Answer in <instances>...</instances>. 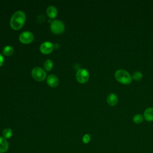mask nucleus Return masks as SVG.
I'll return each instance as SVG.
<instances>
[{
	"label": "nucleus",
	"instance_id": "7",
	"mask_svg": "<svg viewBox=\"0 0 153 153\" xmlns=\"http://www.w3.org/2000/svg\"><path fill=\"white\" fill-rule=\"evenodd\" d=\"M54 48L53 44L49 41H45L42 42L40 45V51L44 54H48L52 52Z\"/></svg>",
	"mask_w": 153,
	"mask_h": 153
},
{
	"label": "nucleus",
	"instance_id": "8",
	"mask_svg": "<svg viewBox=\"0 0 153 153\" xmlns=\"http://www.w3.org/2000/svg\"><path fill=\"white\" fill-rule=\"evenodd\" d=\"M47 84L49 86L52 87H57L59 83V78L54 75H50L47 79Z\"/></svg>",
	"mask_w": 153,
	"mask_h": 153
},
{
	"label": "nucleus",
	"instance_id": "11",
	"mask_svg": "<svg viewBox=\"0 0 153 153\" xmlns=\"http://www.w3.org/2000/svg\"><path fill=\"white\" fill-rule=\"evenodd\" d=\"M107 102L110 106H115L118 102V97L114 93H110L107 97Z\"/></svg>",
	"mask_w": 153,
	"mask_h": 153
},
{
	"label": "nucleus",
	"instance_id": "3",
	"mask_svg": "<svg viewBox=\"0 0 153 153\" xmlns=\"http://www.w3.org/2000/svg\"><path fill=\"white\" fill-rule=\"evenodd\" d=\"M31 74L32 77L38 81H43L47 75L45 71L39 67H35L33 68Z\"/></svg>",
	"mask_w": 153,
	"mask_h": 153
},
{
	"label": "nucleus",
	"instance_id": "16",
	"mask_svg": "<svg viewBox=\"0 0 153 153\" xmlns=\"http://www.w3.org/2000/svg\"><path fill=\"white\" fill-rule=\"evenodd\" d=\"M143 121V117L140 114H136L133 117V121L136 124H140L142 123Z\"/></svg>",
	"mask_w": 153,
	"mask_h": 153
},
{
	"label": "nucleus",
	"instance_id": "14",
	"mask_svg": "<svg viewBox=\"0 0 153 153\" xmlns=\"http://www.w3.org/2000/svg\"><path fill=\"white\" fill-rule=\"evenodd\" d=\"M44 67L47 71H51L53 67V63L52 60L50 59L46 60L44 63Z\"/></svg>",
	"mask_w": 153,
	"mask_h": 153
},
{
	"label": "nucleus",
	"instance_id": "18",
	"mask_svg": "<svg viewBox=\"0 0 153 153\" xmlns=\"http://www.w3.org/2000/svg\"><path fill=\"white\" fill-rule=\"evenodd\" d=\"M90 139H91V137L89 134H84L82 138V142L84 143H88L90 141Z\"/></svg>",
	"mask_w": 153,
	"mask_h": 153
},
{
	"label": "nucleus",
	"instance_id": "10",
	"mask_svg": "<svg viewBox=\"0 0 153 153\" xmlns=\"http://www.w3.org/2000/svg\"><path fill=\"white\" fill-rule=\"evenodd\" d=\"M144 118L147 121H153V108H148L146 109L143 114Z\"/></svg>",
	"mask_w": 153,
	"mask_h": 153
},
{
	"label": "nucleus",
	"instance_id": "5",
	"mask_svg": "<svg viewBox=\"0 0 153 153\" xmlns=\"http://www.w3.org/2000/svg\"><path fill=\"white\" fill-rule=\"evenodd\" d=\"M76 78L80 83L86 82L89 78V73L85 69H79L76 74Z\"/></svg>",
	"mask_w": 153,
	"mask_h": 153
},
{
	"label": "nucleus",
	"instance_id": "4",
	"mask_svg": "<svg viewBox=\"0 0 153 153\" xmlns=\"http://www.w3.org/2000/svg\"><path fill=\"white\" fill-rule=\"evenodd\" d=\"M50 29L53 33L56 34H59L63 32L65 29V25L62 21L55 20L51 22Z\"/></svg>",
	"mask_w": 153,
	"mask_h": 153
},
{
	"label": "nucleus",
	"instance_id": "12",
	"mask_svg": "<svg viewBox=\"0 0 153 153\" xmlns=\"http://www.w3.org/2000/svg\"><path fill=\"white\" fill-rule=\"evenodd\" d=\"M47 14L50 18H55L57 14V10L54 6L50 5L47 8Z\"/></svg>",
	"mask_w": 153,
	"mask_h": 153
},
{
	"label": "nucleus",
	"instance_id": "1",
	"mask_svg": "<svg viewBox=\"0 0 153 153\" xmlns=\"http://www.w3.org/2000/svg\"><path fill=\"white\" fill-rule=\"evenodd\" d=\"M26 21V15L22 11L15 12L10 20V26L14 30H19L22 27Z\"/></svg>",
	"mask_w": 153,
	"mask_h": 153
},
{
	"label": "nucleus",
	"instance_id": "17",
	"mask_svg": "<svg viewBox=\"0 0 153 153\" xmlns=\"http://www.w3.org/2000/svg\"><path fill=\"white\" fill-rule=\"evenodd\" d=\"M132 79L135 81H139L142 78V74L140 71H135L132 75Z\"/></svg>",
	"mask_w": 153,
	"mask_h": 153
},
{
	"label": "nucleus",
	"instance_id": "6",
	"mask_svg": "<svg viewBox=\"0 0 153 153\" xmlns=\"http://www.w3.org/2000/svg\"><path fill=\"white\" fill-rule=\"evenodd\" d=\"M19 40L22 43L29 44L33 40V35L31 32H23L19 36Z\"/></svg>",
	"mask_w": 153,
	"mask_h": 153
},
{
	"label": "nucleus",
	"instance_id": "19",
	"mask_svg": "<svg viewBox=\"0 0 153 153\" xmlns=\"http://www.w3.org/2000/svg\"><path fill=\"white\" fill-rule=\"evenodd\" d=\"M4 60V57H3V56L0 53V66H1L3 65Z\"/></svg>",
	"mask_w": 153,
	"mask_h": 153
},
{
	"label": "nucleus",
	"instance_id": "15",
	"mask_svg": "<svg viewBox=\"0 0 153 153\" xmlns=\"http://www.w3.org/2000/svg\"><path fill=\"white\" fill-rule=\"evenodd\" d=\"M12 134H13V131L10 128H5L3 130V131H2L3 137H4L5 139H9V138H10L11 137Z\"/></svg>",
	"mask_w": 153,
	"mask_h": 153
},
{
	"label": "nucleus",
	"instance_id": "13",
	"mask_svg": "<svg viewBox=\"0 0 153 153\" xmlns=\"http://www.w3.org/2000/svg\"><path fill=\"white\" fill-rule=\"evenodd\" d=\"M14 49L13 47L10 45H7L4 47L3 49V54L5 56H10L13 53Z\"/></svg>",
	"mask_w": 153,
	"mask_h": 153
},
{
	"label": "nucleus",
	"instance_id": "9",
	"mask_svg": "<svg viewBox=\"0 0 153 153\" xmlns=\"http://www.w3.org/2000/svg\"><path fill=\"white\" fill-rule=\"evenodd\" d=\"M9 145L6 139L0 137V153H4L8 149Z\"/></svg>",
	"mask_w": 153,
	"mask_h": 153
},
{
	"label": "nucleus",
	"instance_id": "2",
	"mask_svg": "<svg viewBox=\"0 0 153 153\" xmlns=\"http://www.w3.org/2000/svg\"><path fill=\"white\" fill-rule=\"evenodd\" d=\"M115 78L117 81L124 84H128L132 81V76L126 70L118 69L115 73Z\"/></svg>",
	"mask_w": 153,
	"mask_h": 153
}]
</instances>
